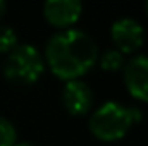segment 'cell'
Instances as JSON below:
<instances>
[{"label":"cell","mask_w":148,"mask_h":146,"mask_svg":"<svg viewBox=\"0 0 148 146\" xmlns=\"http://www.w3.org/2000/svg\"><path fill=\"white\" fill-rule=\"evenodd\" d=\"M3 76L14 84H35L45 71V59L36 46L19 43L3 62Z\"/></svg>","instance_id":"cell-3"},{"label":"cell","mask_w":148,"mask_h":146,"mask_svg":"<svg viewBox=\"0 0 148 146\" xmlns=\"http://www.w3.org/2000/svg\"><path fill=\"white\" fill-rule=\"evenodd\" d=\"M83 3L79 0H48L43 5V16L48 24L53 28L69 29L74 23L81 17Z\"/></svg>","instance_id":"cell-7"},{"label":"cell","mask_w":148,"mask_h":146,"mask_svg":"<svg viewBox=\"0 0 148 146\" xmlns=\"http://www.w3.org/2000/svg\"><path fill=\"white\" fill-rule=\"evenodd\" d=\"M110 38L115 45V50H119L122 55L134 53L143 45V26L133 19V17H121L117 19L110 28Z\"/></svg>","instance_id":"cell-5"},{"label":"cell","mask_w":148,"mask_h":146,"mask_svg":"<svg viewBox=\"0 0 148 146\" xmlns=\"http://www.w3.org/2000/svg\"><path fill=\"white\" fill-rule=\"evenodd\" d=\"M17 45V33L10 26H0V53H10Z\"/></svg>","instance_id":"cell-9"},{"label":"cell","mask_w":148,"mask_h":146,"mask_svg":"<svg viewBox=\"0 0 148 146\" xmlns=\"http://www.w3.org/2000/svg\"><path fill=\"white\" fill-rule=\"evenodd\" d=\"M145 9H147V16H148V2H147V5H145Z\"/></svg>","instance_id":"cell-13"},{"label":"cell","mask_w":148,"mask_h":146,"mask_svg":"<svg viewBox=\"0 0 148 146\" xmlns=\"http://www.w3.org/2000/svg\"><path fill=\"white\" fill-rule=\"evenodd\" d=\"M122 77L129 95L148 103V55L138 53L126 60L122 67Z\"/></svg>","instance_id":"cell-4"},{"label":"cell","mask_w":148,"mask_h":146,"mask_svg":"<svg viewBox=\"0 0 148 146\" xmlns=\"http://www.w3.org/2000/svg\"><path fill=\"white\" fill-rule=\"evenodd\" d=\"M5 10H7V5H5V2H3V0H0V19L3 17Z\"/></svg>","instance_id":"cell-11"},{"label":"cell","mask_w":148,"mask_h":146,"mask_svg":"<svg viewBox=\"0 0 148 146\" xmlns=\"http://www.w3.org/2000/svg\"><path fill=\"white\" fill-rule=\"evenodd\" d=\"M16 138H17V132L14 124L9 119L0 117V146H14Z\"/></svg>","instance_id":"cell-10"},{"label":"cell","mask_w":148,"mask_h":146,"mask_svg":"<svg viewBox=\"0 0 148 146\" xmlns=\"http://www.w3.org/2000/svg\"><path fill=\"white\" fill-rule=\"evenodd\" d=\"M60 100L69 115L81 117V115H86L93 107V91L81 79L66 81L60 93Z\"/></svg>","instance_id":"cell-6"},{"label":"cell","mask_w":148,"mask_h":146,"mask_svg":"<svg viewBox=\"0 0 148 146\" xmlns=\"http://www.w3.org/2000/svg\"><path fill=\"white\" fill-rule=\"evenodd\" d=\"M14 146H35V145L29 143V141H19V143H16Z\"/></svg>","instance_id":"cell-12"},{"label":"cell","mask_w":148,"mask_h":146,"mask_svg":"<svg viewBox=\"0 0 148 146\" xmlns=\"http://www.w3.org/2000/svg\"><path fill=\"white\" fill-rule=\"evenodd\" d=\"M98 64L100 67L105 71V72H115V71H121L126 64V59L124 55L115 50V48H109L105 50L102 55H98Z\"/></svg>","instance_id":"cell-8"},{"label":"cell","mask_w":148,"mask_h":146,"mask_svg":"<svg viewBox=\"0 0 148 146\" xmlns=\"http://www.w3.org/2000/svg\"><path fill=\"white\" fill-rule=\"evenodd\" d=\"M134 124L131 107H126L119 102H105L95 110L88 120L90 132L105 143L122 139L131 126Z\"/></svg>","instance_id":"cell-2"},{"label":"cell","mask_w":148,"mask_h":146,"mask_svg":"<svg viewBox=\"0 0 148 146\" xmlns=\"http://www.w3.org/2000/svg\"><path fill=\"white\" fill-rule=\"evenodd\" d=\"M98 46L81 29H62L45 45L47 65L59 79L74 81L90 72L98 62Z\"/></svg>","instance_id":"cell-1"}]
</instances>
